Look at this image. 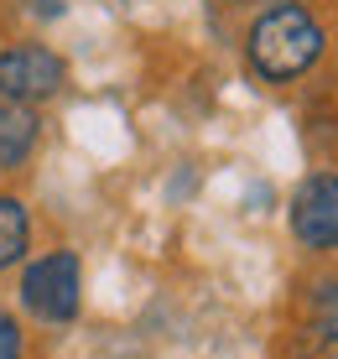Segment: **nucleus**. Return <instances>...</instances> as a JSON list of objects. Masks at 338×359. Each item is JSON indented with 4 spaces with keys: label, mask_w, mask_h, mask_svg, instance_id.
<instances>
[{
    "label": "nucleus",
    "mask_w": 338,
    "mask_h": 359,
    "mask_svg": "<svg viewBox=\"0 0 338 359\" xmlns=\"http://www.w3.org/2000/svg\"><path fill=\"white\" fill-rule=\"evenodd\" d=\"M240 53H245V68L255 73L260 83L286 89V83L307 79V73L323 63V53H328V27H323V16L312 6H302V0H266V6L245 21Z\"/></svg>",
    "instance_id": "f257e3e1"
},
{
    "label": "nucleus",
    "mask_w": 338,
    "mask_h": 359,
    "mask_svg": "<svg viewBox=\"0 0 338 359\" xmlns=\"http://www.w3.org/2000/svg\"><path fill=\"white\" fill-rule=\"evenodd\" d=\"M16 302L32 323L42 328H68L83 307V266L79 250H42L21 266L16 281Z\"/></svg>",
    "instance_id": "f03ea898"
},
{
    "label": "nucleus",
    "mask_w": 338,
    "mask_h": 359,
    "mask_svg": "<svg viewBox=\"0 0 338 359\" xmlns=\"http://www.w3.org/2000/svg\"><path fill=\"white\" fill-rule=\"evenodd\" d=\"M68 89V57L58 47L36 42V36H16L0 47V99H21V104H53Z\"/></svg>",
    "instance_id": "7ed1b4c3"
},
{
    "label": "nucleus",
    "mask_w": 338,
    "mask_h": 359,
    "mask_svg": "<svg viewBox=\"0 0 338 359\" xmlns=\"http://www.w3.org/2000/svg\"><path fill=\"white\" fill-rule=\"evenodd\" d=\"M286 229L312 255L338 250V172H307L286 203Z\"/></svg>",
    "instance_id": "20e7f679"
},
{
    "label": "nucleus",
    "mask_w": 338,
    "mask_h": 359,
    "mask_svg": "<svg viewBox=\"0 0 338 359\" xmlns=\"http://www.w3.org/2000/svg\"><path fill=\"white\" fill-rule=\"evenodd\" d=\"M36 146H42V109L21 99H0V177L27 172Z\"/></svg>",
    "instance_id": "39448f33"
},
{
    "label": "nucleus",
    "mask_w": 338,
    "mask_h": 359,
    "mask_svg": "<svg viewBox=\"0 0 338 359\" xmlns=\"http://www.w3.org/2000/svg\"><path fill=\"white\" fill-rule=\"evenodd\" d=\"M32 208L21 193H6L0 188V271H21L32 261Z\"/></svg>",
    "instance_id": "423d86ee"
},
{
    "label": "nucleus",
    "mask_w": 338,
    "mask_h": 359,
    "mask_svg": "<svg viewBox=\"0 0 338 359\" xmlns=\"http://www.w3.org/2000/svg\"><path fill=\"white\" fill-rule=\"evenodd\" d=\"M302 307H307L312 339H318V344H333V349H338V276H318V281L307 287Z\"/></svg>",
    "instance_id": "0eeeda50"
},
{
    "label": "nucleus",
    "mask_w": 338,
    "mask_h": 359,
    "mask_svg": "<svg viewBox=\"0 0 338 359\" xmlns=\"http://www.w3.org/2000/svg\"><path fill=\"white\" fill-rule=\"evenodd\" d=\"M0 359H27V323L11 307H0Z\"/></svg>",
    "instance_id": "6e6552de"
},
{
    "label": "nucleus",
    "mask_w": 338,
    "mask_h": 359,
    "mask_svg": "<svg viewBox=\"0 0 338 359\" xmlns=\"http://www.w3.org/2000/svg\"><path fill=\"white\" fill-rule=\"evenodd\" d=\"M219 6H260V0H219Z\"/></svg>",
    "instance_id": "1a4fd4ad"
},
{
    "label": "nucleus",
    "mask_w": 338,
    "mask_h": 359,
    "mask_svg": "<svg viewBox=\"0 0 338 359\" xmlns=\"http://www.w3.org/2000/svg\"><path fill=\"white\" fill-rule=\"evenodd\" d=\"M302 6H307V0H302Z\"/></svg>",
    "instance_id": "9d476101"
}]
</instances>
